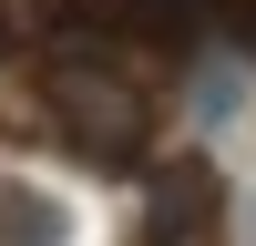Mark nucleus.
Returning <instances> with one entry per match:
<instances>
[{"mask_svg":"<svg viewBox=\"0 0 256 246\" xmlns=\"http://www.w3.org/2000/svg\"><path fill=\"white\" fill-rule=\"evenodd\" d=\"M41 82H52V113H62V134H72L82 154H102V164H134V154H144L154 102H144V92H134V82H123L102 52H62Z\"/></svg>","mask_w":256,"mask_h":246,"instance_id":"1","label":"nucleus"},{"mask_svg":"<svg viewBox=\"0 0 256 246\" xmlns=\"http://www.w3.org/2000/svg\"><path fill=\"white\" fill-rule=\"evenodd\" d=\"M0 246H62V205L31 195V184H10L0 195Z\"/></svg>","mask_w":256,"mask_h":246,"instance_id":"2","label":"nucleus"}]
</instances>
